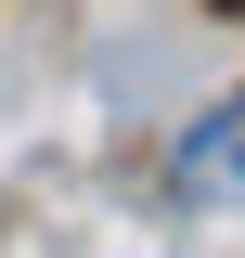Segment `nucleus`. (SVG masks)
<instances>
[{
    "instance_id": "nucleus-1",
    "label": "nucleus",
    "mask_w": 245,
    "mask_h": 258,
    "mask_svg": "<svg viewBox=\"0 0 245 258\" xmlns=\"http://www.w3.org/2000/svg\"><path fill=\"white\" fill-rule=\"evenodd\" d=\"M181 194L207 207V194H245V103H219V116L181 129Z\"/></svg>"
}]
</instances>
